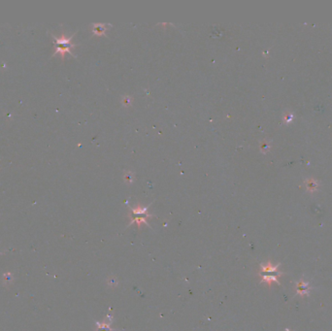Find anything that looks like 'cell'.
Returning a JSON list of instances; mask_svg holds the SVG:
<instances>
[{
	"label": "cell",
	"instance_id": "obj_1",
	"mask_svg": "<svg viewBox=\"0 0 332 331\" xmlns=\"http://www.w3.org/2000/svg\"><path fill=\"white\" fill-rule=\"evenodd\" d=\"M53 38L54 39V43H55V52L54 55L59 54L62 58H64V55H65L66 53L73 55L72 49H74L76 47L75 44H73L71 42L73 35L70 37H66L64 34H62L60 37H55L53 35Z\"/></svg>",
	"mask_w": 332,
	"mask_h": 331
},
{
	"label": "cell",
	"instance_id": "obj_2",
	"mask_svg": "<svg viewBox=\"0 0 332 331\" xmlns=\"http://www.w3.org/2000/svg\"><path fill=\"white\" fill-rule=\"evenodd\" d=\"M110 26V25H107V23H93L91 26V30L92 32L97 35V36H102L105 35L107 31V28Z\"/></svg>",
	"mask_w": 332,
	"mask_h": 331
},
{
	"label": "cell",
	"instance_id": "obj_3",
	"mask_svg": "<svg viewBox=\"0 0 332 331\" xmlns=\"http://www.w3.org/2000/svg\"><path fill=\"white\" fill-rule=\"evenodd\" d=\"M148 209L149 207H143L142 205L138 204L136 205L135 207L131 208L130 207V210H131V214L130 215H133V216H152L151 214L148 213Z\"/></svg>",
	"mask_w": 332,
	"mask_h": 331
},
{
	"label": "cell",
	"instance_id": "obj_4",
	"mask_svg": "<svg viewBox=\"0 0 332 331\" xmlns=\"http://www.w3.org/2000/svg\"><path fill=\"white\" fill-rule=\"evenodd\" d=\"M124 182H125L127 184H131L134 182V175H133V173L130 172V171H126V172L124 173Z\"/></svg>",
	"mask_w": 332,
	"mask_h": 331
},
{
	"label": "cell",
	"instance_id": "obj_5",
	"mask_svg": "<svg viewBox=\"0 0 332 331\" xmlns=\"http://www.w3.org/2000/svg\"><path fill=\"white\" fill-rule=\"evenodd\" d=\"M96 325L98 327L97 331H112L113 329H111L109 327V325L105 324H100V322H96Z\"/></svg>",
	"mask_w": 332,
	"mask_h": 331
},
{
	"label": "cell",
	"instance_id": "obj_6",
	"mask_svg": "<svg viewBox=\"0 0 332 331\" xmlns=\"http://www.w3.org/2000/svg\"><path fill=\"white\" fill-rule=\"evenodd\" d=\"M123 103L125 105V106H128V105H130V103H131L130 97H129V96H127V95H125L124 97L123 98Z\"/></svg>",
	"mask_w": 332,
	"mask_h": 331
}]
</instances>
